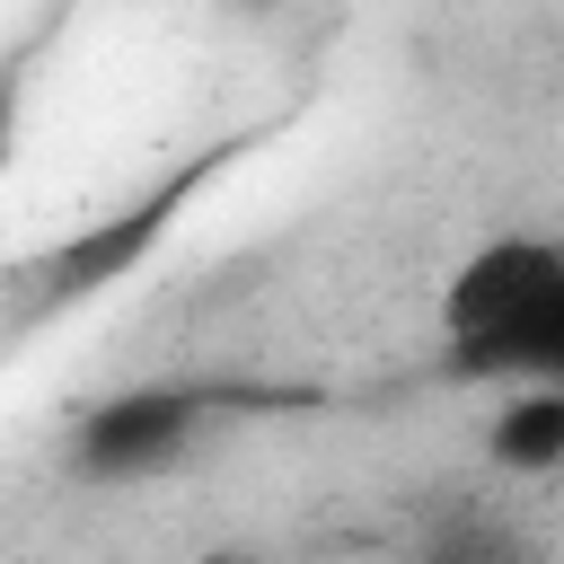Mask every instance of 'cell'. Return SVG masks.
I'll list each match as a JSON object with an SVG mask.
<instances>
[{
    "mask_svg": "<svg viewBox=\"0 0 564 564\" xmlns=\"http://www.w3.org/2000/svg\"><path fill=\"white\" fill-rule=\"evenodd\" d=\"M247 405H273L264 388H229V379H141L97 397L70 423V467L88 485H141L167 476L176 458H194L220 423H238Z\"/></svg>",
    "mask_w": 564,
    "mask_h": 564,
    "instance_id": "obj_1",
    "label": "cell"
},
{
    "mask_svg": "<svg viewBox=\"0 0 564 564\" xmlns=\"http://www.w3.org/2000/svg\"><path fill=\"white\" fill-rule=\"evenodd\" d=\"M555 256H564V238H538V229H511V238H485V247H467L458 264H449V282H441V344H449V379L467 370V361H485L529 308H538V291L555 282Z\"/></svg>",
    "mask_w": 564,
    "mask_h": 564,
    "instance_id": "obj_2",
    "label": "cell"
},
{
    "mask_svg": "<svg viewBox=\"0 0 564 564\" xmlns=\"http://www.w3.org/2000/svg\"><path fill=\"white\" fill-rule=\"evenodd\" d=\"M167 212H176V185L167 194H150V203H132V212H115V220H97L79 247H62L53 256V273H44V300H88V291H106L159 229H167Z\"/></svg>",
    "mask_w": 564,
    "mask_h": 564,
    "instance_id": "obj_3",
    "label": "cell"
},
{
    "mask_svg": "<svg viewBox=\"0 0 564 564\" xmlns=\"http://www.w3.org/2000/svg\"><path fill=\"white\" fill-rule=\"evenodd\" d=\"M485 458L502 476H555L564 467V388H502L485 423Z\"/></svg>",
    "mask_w": 564,
    "mask_h": 564,
    "instance_id": "obj_4",
    "label": "cell"
},
{
    "mask_svg": "<svg viewBox=\"0 0 564 564\" xmlns=\"http://www.w3.org/2000/svg\"><path fill=\"white\" fill-rule=\"evenodd\" d=\"M458 379H502V388H564V256H555V282L538 291V308L485 352L467 361Z\"/></svg>",
    "mask_w": 564,
    "mask_h": 564,
    "instance_id": "obj_5",
    "label": "cell"
},
{
    "mask_svg": "<svg viewBox=\"0 0 564 564\" xmlns=\"http://www.w3.org/2000/svg\"><path fill=\"white\" fill-rule=\"evenodd\" d=\"M423 564H520V538H511L502 520H485V511H467V520H449V529H432V546H423Z\"/></svg>",
    "mask_w": 564,
    "mask_h": 564,
    "instance_id": "obj_6",
    "label": "cell"
},
{
    "mask_svg": "<svg viewBox=\"0 0 564 564\" xmlns=\"http://www.w3.org/2000/svg\"><path fill=\"white\" fill-rule=\"evenodd\" d=\"M9 132H18V79H0V159H9Z\"/></svg>",
    "mask_w": 564,
    "mask_h": 564,
    "instance_id": "obj_7",
    "label": "cell"
},
{
    "mask_svg": "<svg viewBox=\"0 0 564 564\" xmlns=\"http://www.w3.org/2000/svg\"><path fill=\"white\" fill-rule=\"evenodd\" d=\"M212 564H229V555H212Z\"/></svg>",
    "mask_w": 564,
    "mask_h": 564,
    "instance_id": "obj_8",
    "label": "cell"
}]
</instances>
